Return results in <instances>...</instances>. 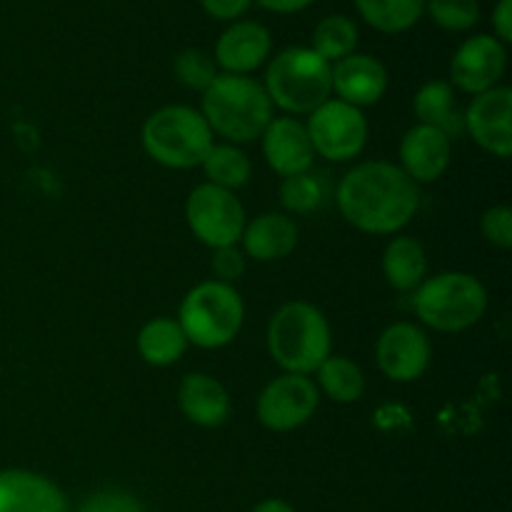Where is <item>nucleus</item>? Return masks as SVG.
<instances>
[{"label":"nucleus","mask_w":512,"mask_h":512,"mask_svg":"<svg viewBox=\"0 0 512 512\" xmlns=\"http://www.w3.org/2000/svg\"><path fill=\"white\" fill-rule=\"evenodd\" d=\"M340 215L360 233L395 235L420 210V188L388 160L355 165L335 188Z\"/></svg>","instance_id":"f257e3e1"},{"label":"nucleus","mask_w":512,"mask_h":512,"mask_svg":"<svg viewBox=\"0 0 512 512\" xmlns=\"http://www.w3.org/2000/svg\"><path fill=\"white\" fill-rule=\"evenodd\" d=\"M268 353L283 373L313 375L333 355V330L323 310L305 300L280 305L265 333Z\"/></svg>","instance_id":"f03ea898"},{"label":"nucleus","mask_w":512,"mask_h":512,"mask_svg":"<svg viewBox=\"0 0 512 512\" xmlns=\"http://www.w3.org/2000/svg\"><path fill=\"white\" fill-rule=\"evenodd\" d=\"M200 113L213 135H220L233 145H243L263 135L273 120V103L263 83L250 75L218 73L203 93Z\"/></svg>","instance_id":"7ed1b4c3"},{"label":"nucleus","mask_w":512,"mask_h":512,"mask_svg":"<svg viewBox=\"0 0 512 512\" xmlns=\"http://www.w3.org/2000/svg\"><path fill=\"white\" fill-rule=\"evenodd\" d=\"M263 88L270 103L285 110L290 118L310 115L333 98V65L313 48L293 45L270 60Z\"/></svg>","instance_id":"20e7f679"},{"label":"nucleus","mask_w":512,"mask_h":512,"mask_svg":"<svg viewBox=\"0 0 512 512\" xmlns=\"http://www.w3.org/2000/svg\"><path fill=\"white\" fill-rule=\"evenodd\" d=\"M413 310L420 323L438 333H463L488 310V288L473 273L448 270L425 278L413 290Z\"/></svg>","instance_id":"39448f33"},{"label":"nucleus","mask_w":512,"mask_h":512,"mask_svg":"<svg viewBox=\"0 0 512 512\" xmlns=\"http://www.w3.org/2000/svg\"><path fill=\"white\" fill-rule=\"evenodd\" d=\"M143 150L153 163L170 170L198 168L213 148V130L190 105H165L148 115L140 130Z\"/></svg>","instance_id":"423d86ee"},{"label":"nucleus","mask_w":512,"mask_h":512,"mask_svg":"<svg viewBox=\"0 0 512 512\" xmlns=\"http://www.w3.org/2000/svg\"><path fill=\"white\" fill-rule=\"evenodd\" d=\"M245 320V303L235 285L205 280L185 293L178 323L190 345L218 350L238 338Z\"/></svg>","instance_id":"0eeeda50"},{"label":"nucleus","mask_w":512,"mask_h":512,"mask_svg":"<svg viewBox=\"0 0 512 512\" xmlns=\"http://www.w3.org/2000/svg\"><path fill=\"white\" fill-rule=\"evenodd\" d=\"M185 220L195 238L210 250L238 245L248 215L233 190L203 183L185 200Z\"/></svg>","instance_id":"6e6552de"},{"label":"nucleus","mask_w":512,"mask_h":512,"mask_svg":"<svg viewBox=\"0 0 512 512\" xmlns=\"http://www.w3.org/2000/svg\"><path fill=\"white\" fill-rule=\"evenodd\" d=\"M315 155L330 163H350L368 145L370 125L363 110L330 98L308 115L305 123Z\"/></svg>","instance_id":"1a4fd4ad"},{"label":"nucleus","mask_w":512,"mask_h":512,"mask_svg":"<svg viewBox=\"0 0 512 512\" xmlns=\"http://www.w3.org/2000/svg\"><path fill=\"white\" fill-rule=\"evenodd\" d=\"M320 405V390L308 375L283 373L270 380L258 395L255 413L273 433H290L308 423Z\"/></svg>","instance_id":"9d476101"},{"label":"nucleus","mask_w":512,"mask_h":512,"mask_svg":"<svg viewBox=\"0 0 512 512\" xmlns=\"http://www.w3.org/2000/svg\"><path fill=\"white\" fill-rule=\"evenodd\" d=\"M433 348L430 338L420 325L400 320L388 325L375 343V360L380 373L393 383H413L428 370Z\"/></svg>","instance_id":"9b49d317"},{"label":"nucleus","mask_w":512,"mask_h":512,"mask_svg":"<svg viewBox=\"0 0 512 512\" xmlns=\"http://www.w3.org/2000/svg\"><path fill=\"white\" fill-rule=\"evenodd\" d=\"M508 70V45L495 35L480 33L465 40L450 60V85L468 95L498 88Z\"/></svg>","instance_id":"f8f14e48"},{"label":"nucleus","mask_w":512,"mask_h":512,"mask_svg":"<svg viewBox=\"0 0 512 512\" xmlns=\"http://www.w3.org/2000/svg\"><path fill=\"white\" fill-rule=\"evenodd\" d=\"M470 138L495 158H510L512 153V90L498 85L475 95L463 113Z\"/></svg>","instance_id":"ddd939ff"},{"label":"nucleus","mask_w":512,"mask_h":512,"mask_svg":"<svg viewBox=\"0 0 512 512\" xmlns=\"http://www.w3.org/2000/svg\"><path fill=\"white\" fill-rule=\"evenodd\" d=\"M453 160V140L430 125H413L400 140V170L415 185L443 178Z\"/></svg>","instance_id":"4468645a"},{"label":"nucleus","mask_w":512,"mask_h":512,"mask_svg":"<svg viewBox=\"0 0 512 512\" xmlns=\"http://www.w3.org/2000/svg\"><path fill=\"white\" fill-rule=\"evenodd\" d=\"M260 140H263L265 163L280 178H290V175L313 170V143H310L305 123H300L298 118H290V115L273 118L268 128L263 130V135H260Z\"/></svg>","instance_id":"2eb2a0df"},{"label":"nucleus","mask_w":512,"mask_h":512,"mask_svg":"<svg viewBox=\"0 0 512 512\" xmlns=\"http://www.w3.org/2000/svg\"><path fill=\"white\" fill-rule=\"evenodd\" d=\"M273 50V38L263 23L235 20L215 43V65L230 75H250L258 70Z\"/></svg>","instance_id":"dca6fc26"},{"label":"nucleus","mask_w":512,"mask_h":512,"mask_svg":"<svg viewBox=\"0 0 512 512\" xmlns=\"http://www.w3.org/2000/svg\"><path fill=\"white\" fill-rule=\"evenodd\" d=\"M0 512H70L68 495L33 470H0Z\"/></svg>","instance_id":"f3484780"},{"label":"nucleus","mask_w":512,"mask_h":512,"mask_svg":"<svg viewBox=\"0 0 512 512\" xmlns=\"http://www.w3.org/2000/svg\"><path fill=\"white\" fill-rule=\"evenodd\" d=\"M388 83V68L375 55L353 53L333 63V93L360 110L380 103Z\"/></svg>","instance_id":"a211bd4d"},{"label":"nucleus","mask_w":512,"mask_h":512,"mask_svg":"<svg viewBox=\"0 0 512 512\" xmlns=\"http://www.w3.org/2000/svg\"><path fill=\"white\" fill-rule=\"evenodd\" d=\"M178 408L198 428H220L233 413L228 388L208 373H190L180 380Z\"/></svg>","instance_id":"6ab92c4d"},{"label":"nucleus","mask_w":512,"mask_h":512,"mask_svg":"<svg viewBox=\"0 0 512 512\" xmlns=\"http://www.w3.org/2000/svg\"><path fill=\"white\" fill-rule=\"evenodd\" d=\"M298 238L300 230L290 215L263 213L245 223L240 243L245 258H253L255 263H273L288 258L298 248Z\"/></svg>","instance_id":"aec40b11"},{"label":"nucleus","mask_w":512,"mask_h":512,"mask_svg":"<svg viewBox=\"0 0 512 512\" xmlns=\"http://www.w3.org/2000/svg\"><path fill=\"white\" fill-rule=\"evenodd\" d=\"M383 275L398 293H413L428 278V253L413 235H395L383 250Z\"/></svg>","instance_id":"412c9836"},{"label":"nucleus","mask_w":512,"mask_h":512,"mask_svg":"<svg viewBox=\"0 0 512 512\" xmlns=\"http://www.w3.org/2000/svg\"><path fill=\"white\" fill-rule=\"evenodd\" d=\"M415 118L420 125H430L448 135L450 140L465 130L463 113L458 108V95L448 80H430L413 98Z\"/></svg>","instance_id":"4be33fe9"},{"label":"nucleus","mask_w":512,"mask_h":512,"mask_svg":"<svg viewBox=\"0 0 512 512\" xmlns=\"http://www.w3.org/2000/svg\"><path fill=\"white\" fill-rule=\"evenodd\" d=\"M135 345H138V353L145 363L153 365V368H168L183 358L190 343L178 320L153 318L140 328Z\"/></svg>","instance_id":"5701e85b"},{"label":"nucleus","mask_w":512,"mask_h":512,"mask_svg":"<svg viewBox=\"0 0 512 512\" xmlns=\"http://www.w3.org/2000/svg\"><path fill=\"white\" fill-rule=\"evenodd\" d=\"M353 3L360 18L385 35L405 33L425 15V0H353Z\"/></svg>","instance_id":"b1692460"},{"label":"nucleus","mask_w":512,"mask_h":512,"mask_svg":"<svg viewBox=\"0 0 512 512\" xmlns=\"http://www.w3.org/2000/svg\"><path fill=\"white\" fill-rule=\"evenodd\" d=\"M318 390L320 393L328 395L333 403L340 405H350L358 403L360 398L365 395V375L360 370L358 363H353L345 355H330L318 370Z\"/></svg>","instance_id":"393cba45"},{"label":"nucleus","mask_w":512,"mask_h":512,"mask_svg":"<svg viewBox=\"0 0 512 512\" xmlns=\"http://www.w3.org/2000/svg\"><path fill=\"white\" fill-rule=\"evenodd\" d=\"M205 178L210 185H218L225 190H238L243 185H248L250 175H253V163L245 155V150H240L238 145L223 143L213 145L210 153L205 155V160L200 163Z\"/></svg>","instance_id":"a878e982"},{"label":"nucleus","mask_w":512,"mask_h":512,"mask_svg":"<svg viewBox=\"0 0 512 512\" xmlns=\"http://www.w3.org/2000/svg\"><path fill=\"white\" fill-rule=\"evenodd\" d=\"M310 48L328 60L330 65L348 58L358 48V25L348 15H328L320 20L313 30V43Z\"/></svg>","instance_id":"bb28decb"},{"label":"nucleus","mask_w":512,"mask_h":512,"mask_svg":"<svg viewBox=\"0 0 512 512\" xmlns=\"http://www.w3.org/2000/svg\"><path fill=\"white\" fill-rule=\"evenodd\" d=\"M328 198V180H325V175L315 173V170L290 175V178H283V185H280V203L288 213L295 215L318 213Z\"/></svg>","instance_id":"cd10ccee"},{"label":"nucleus","mask_w":512,"mask_h":512,"mask_svg":"<svg viewBox=\"0 0 512 512\" xmlns=\"http://www.w3.org/2000/svg\"><path fill=\"white\" fill-rule=\"evenodd\" d=\"M425 13L448 33H465L480 20L478 0H425Z\"/></svg>","instance_id":"c85d7f7f"},{"label":"nucleus","mask_w":512,"mask_h":512,"mask_svg":"<svg viewBox=\"0 0 512 512\" xmlns=\"http://www.w3.org/2000/svg\"><path fill=\"white\" fill-rule=\"evenodd\" d=\"M173 70L180 85L190 90H200V93H205L208 85L218 78V65H215L213 55L200 48L180 50L173 60Z\"/></svg>","instance_id":"c756f323"},{"label":"nucleus","mask_w":512,"mask_h":512,"mask_svg":"<svg viewBox=\"0 0 512 512\" xmlns=\"http://www.w3.org/2000/svg\"><path fill=\"white\" fill-rule=\"evenodd\" d=\"M75 512H145V508L128 490L105 488L90 493Z\"/></svg>","instance_id":"7c9ffc66"},{"label":"nucleus","mask_w":512,"mask_h":512,"mask_svg":"<svg viewBox=\"0 0 512 512\" xmlns=\"http://www.w3.org/2000/svg\"><path fill=\"white\" fill-rule=\"evenodd\" d=\"M480 230L485 240L500 250L512 248V210L508 205H493L480 218Z\"/></svg>","instance_id":"2f4dec72"},{"label":"nucleus","mask_w":512,"mask_h":512,"mask_svg":"<svg viewBox=\"0 0 512 512\" xmlns=\"http://www.w3.org/2000/svg\"><path fill=\"white\" fill-rule=\"evenodd\" d=\"M245 268H248V258H245L243 250L238 245H228V248H215L213 260H210V270H213L218 283H238L245 275Z\"/></svg>","instance_id":"473e14b6"},{"label":"nucleus","mask_w":512,"mask_h":512,"mask_svg":"<svg viewBox=\"0 0 512 512\" xmlns=\"http://www.w3.org/2000/svg\"><path fill=\"white\" fill-rule=\"evenodd\" d=\"M253 0H200V8L215 20H223V23H235L238 18H243L250 10Z\"/></svg>","instance_id":"72a5a7b5"},{"label":"nucleus","mask_w":512,"mask_h":512,"mask_svg":"<svg viewBox=\"0 0 512 512\" xmlns=\"http://www.w3.org/2000/svg\"><path fill=\"white\" fill-rule=\"evenodd\" d=\"M493 35L503 45L512 43V0H498L493 8Z\"/></svg>","instance_id":"f704fd0d"},{"label":"nucleus","mask_w":512,"mask_h":512,"mask_svg":"<svg viewBox=\"0 0 512 512\" xmlns=\"http://www.w3.org/2000/svg\"><path fill=\"white\" fill-rule=\"evenodd\" d=\"M260 8L270 10V13L278 15H290V13H300V10L310 8L315 0H255Z\"/></svg>","instance_id":"c9c22d12"},{"label":"nucleus","mask_w":512,"mask_h":512,"mask_svg":"<svg viewBox=\"0 0 512 512\" xmlns=\"http://www.w3.org/2000/svg\"><path fill=\"white\" fill-rule=\"evenodd\" d=\"M250 512H295V508L283 498H265Z\"/></svg>","instance_id":"e433bc0d"}]
</instances>
